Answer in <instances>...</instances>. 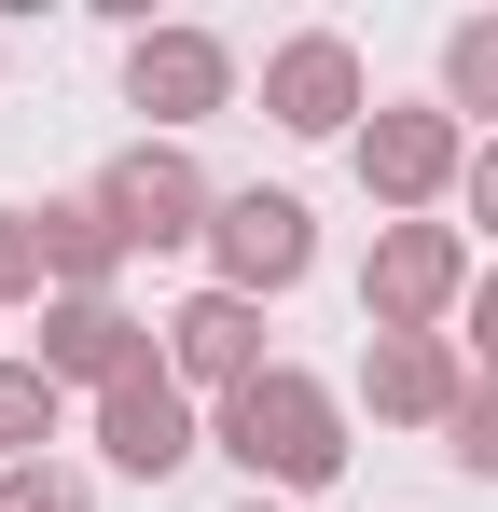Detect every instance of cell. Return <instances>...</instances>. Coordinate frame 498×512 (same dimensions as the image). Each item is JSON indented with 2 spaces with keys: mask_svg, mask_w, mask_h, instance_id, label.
I'll return each mask as SVG.
<instances>
[{
  "mask_svg": "<svg viewBox=\"0 0 498 512\" xmlns=\"http://www.w3.org/2000/svg\"><path fill=\"white\" fill-rule=\"evenodd\" d=\"M222 457L249 471V499H263V485H332V471H346V402H332L319 374L277 360V374H249L236 402H222Z\"/></svg>",
  "mask_w": 498,
  "mask_h": 512,
  "instance_id": "cell-1",
  "label": "cell"
},
{
  "mask_svg": "<svg viewBox=\"0 0 498 512\" xmlns=\"http://www.w3.org/2000/svg\"><path fill=\"white\" fill-rule=\"evenodd\" d=\"M471 305V236L457 222H388L374 263H360V319L374 333H443Z\"/></svg>",
  "mask_w": 498,
  "mask_h": 512,
  "instance_id": "cell-2",
  "label": "cell"
},
{
  "mask_svg": "<svg viewBox=\"0 0 498 512\" xmlns=\"http://www.w3.org/2000/svg\"><path fill=\"white\" fill-rule=\"evenodd\" d=\"M457 180H471V125H457L443 97H415V111H374V125H360V194H374V208L429 222V194H457Z\"/></svg>",
  "mask_w": 498,
  "mask_h": 512,
  "instance_id": "cell-3",
  "label": "cell"
},
{
  "mask_svg": "<svg viewBox=\"0 0 498 512\" xmlns=\"http://www.w3.org/2000/svg\"><path fill=\"white\" fill-rule=\"evenodd\" d=\"M97 208H111V236H125V250H194V236L222 222V194L194 180V153H166V139H139V153H111V180H97Z\"/></svg>",
  "mask_w": 498,
  "mask_h": 512,
  "instance_id": "cell-4",
  "label": "cell"
},
{
  "mask_svg": "<svg viewBox=\"0 0 498 512\" xmlns=\"http://www.w3.org/2000/svg\"><path fill=\"white\" fill-rule=\"evenodd\" d=\"M374 97H360V42L346 28H291L277 56H263V125H291V139H346Z\"/></svg>",
  "mask_w": 498,
  "mask_h": 512,
  "instance_id": "cell-5",
  "label": "cell"
},
{
  "mask_svg": "<svg viewBox=\"0 0 498 512\" xmlns=\"http://www.w3.org/2000/svg\"><path fill=\"white\" fill-rule=\"evenodd\" d=\"M208 263H222V291H291L305 263H319V222H305V194H277V180H249L222 194V222H208Z\"/></svg>",
  "mask_w": 498,
  "mask_h": 512,
  "instance_id": "cell-6",
  "label": "cell"
},
{
  "mask_svg": "<svg viewBox=\"0 0 498 512\" xmlns=\"http://www.w3.org/2000/svg\"><path fill=\"white\" fill-rule=\"evenodd\" d=\"M360 388H374V416H388V429H457L485 374H471V346H457V333H374V346H360Z\"/></svg>",
  "mask_w": 498,
  "mask_h": 512,
  "instance_id": "cell-7",
  "label": "cell"
},
{
  "mask_svg": "<svg viewBox=\"0 0 498 512\" xmlns=\"http://www.w3.org/2000/svg\"><path fill=\"white\" fill-rule=\"evenodd\" d=\"M125 97H139L153 125H208V111H236V42H208V28H139V42H125Z\"/></svg>",
  "mask_w": 498,
  "mask_h": 512,
  "instance_id": "cell-8",
  "label": "cell"
},
{
  "mask_svg": "<svg viewBox=\"0 0 498 512\" xmlns=\"http://www.w3.org/2000/svg\"><path fill=\"white\" fill-rule=\"evenodd\" d=\"M153 360H166V346L139 333L111 291H97V305H83V291H56V305H42V374H56V388H97V402H111V388H139Z\"/></svg>",
  "mask_w": 498,
  "mask_h": 512,
  "instance_id": "cell-9",
  "label": "cell"
},
{
  "mask_svg": "<svg viewBox=\"0 0 498 512\" xmlns=\"http://www.w3.org/2000/svg\"><path fill=\"white\" fill-rule=\"evenodd\" d=\"M166 374H180V388H222V402H236L249 374H277V360H263V305H249V291H194V305L166 319Z\"/></svg>",
  "mask_w": 498,
  "mask_h": 512,
  "instance_id": "cell-10",
  "label": "cell"
},
{
  "mask_svg": "<svg viewBox=\"0 0 498 512\" xmlns=\"http://www.w3.org/2000/svg\"><path fill=\"white\" fill-rule=\"evenodd\" d=\"M194 443H208V429H194V402H180V374H166V360L139 374V388H111V402H97V457H111V471H139V485H166Z\"/></svg>",
  "mask_w": 498,
  "mask_h": 512,
  "instance_id": "cell-11",
  "label": "cell"
},
{
  "mask_svg": "<svg viewBox=\"0 0 498 512\" xmlns=\"http://www.w3.org/2000/svg\"><path fill=\"white\" fill-rule=\"evenodd\" d=\"M28 222H42V277L97 305V291H111V263H125V236H111V208H97V194H56V208H28Z\"/></svg>",
  "mask_w": 498,
  "mask_h": 512,
  "instance_id": "cell-12",
  "label": "cell"
},
{
  "mask_svg": "<svg viewBox=\"0 0 498 512\" xmlns=\"http://www.w3.org/2000/svg\"><path fill=\"white\" fill-rule=\"evenodd\" d=\"M56 416H70V388H56L42 360H0V457H14V471H42Z\"/></svg>",
  "mask_w": 498,
  "mask_h": 512,
  "instance_id": "cell-13",
  "label": "cell"
},
{
  "mask_svg": "<svg viewBox=\"0 0 498 512\" xmlns=\"http://www.w3.org/2000/svg\"><path fill=\"white\" fill-rule=\"evenodd\" d=\"M443 111H498V14L443 28Z\"/></svg>",
  "mask_w": 498,
  "mask_h": 512,
  "instance_id": "cell-14",
  "label": "cell"
},
{
  "mask_svg": "<svg viewBox=\"0 0 498 512\" xmlns=\"http://www.w3.org/2000/svg\"><path fill=\"white\" fill-rule=\"evenodd\" d=\"M28 291H42V222L0 208V305H28Z\"/></svg>",
  "mask_w": 498,
  "mask_h": 512,
  "instance_id": "cell-15",
  "label": "cell"
},
{
  "mask_svg": "<svg viewBox=\"0 0 498 512\" xmlns=\"http://www.w3.org/2000/svg\"><path fill=\"white\" fill-rule=\"evenodd\" d=\"M443 457H457V471H498V374L471 388V416L443 429Z\"/></svg>",
  "mask_w": 498,
  "mask_h": 512,
  "instance_id": "cell-16",
  "label": "cell"
},
{
  "mask_svg": "<svg viewBox=\"0 0 498 512\" xmlns=\"http://www.w3.org/2000/svg\"><path fill=\"white\" fill-rule=\"evenodd\" d=\"M0 512H83L70 471H0Z\"/></svg>",
  "mask_w": 498,
  "mask_h": 512,
  "instance_id": "cell-17",
  "label": "cell"
},
{
  "mask_svg": "<svg viewBox=\"0 0 498 512\" xmlns=\"http://www.w3.org/2000/svg\"><path fill=\"white\" fill-rule=\"evenodd\" d=\"M457 194H471V222H485V236H498V139H485V153H471V180H457Z\"/></svg>",
  "mask_w": 498,
  "mask_h": 512,
  "instance_id": "cell-18",
  "label": "cell"
},
{
  "mask_svg": "<svg viewBox=\"0 0 498 512\" xmlns=\"http://www.w3.org/2000/svg\"><path fill=\"white\" fill-rule=\"evenodd\" d=\"M457 346H485V374H498V277L471 291V333H457Z\"/></svg>",
  "mask_w": 498,
  "mask_h": 512,
  "instance_id": "cell-19",
  "label": "cell"
},
{
  "mask_svg": "<svg viewBox=\"0 0 498 512\" xmlns=\"http://www.w3.org/2000/svg\"><path fill=\"white\" fill-rule=\"evenodd\" d=\"M249 512H277V499H249Z\"/></svg>",
  "mask_w": 498,
  "mask_h": 512,
  "instance_id": "cell-20",
  "label": "cell"
}]
</instances>
